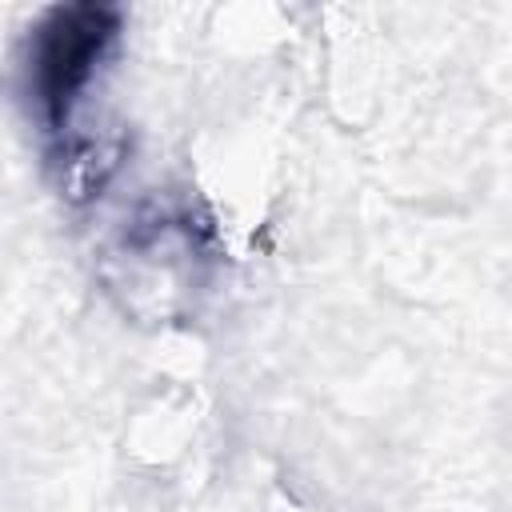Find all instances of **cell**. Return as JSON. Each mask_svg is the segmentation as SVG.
Returning a JSON list of instances; mask_svg holds the SVG:
<instances>
[{"instance_id":"1","label":"cell","mask_w":512,"mask_h":512,"mask_svg":"<svg viewBox=\"0 0 512 512\" xmlns=\"http://www.w3.org/2000/svg\"><path fill=\"white\" fill-rule=\"evenodd\" d=\"M120 36V12L96 4L52 8L32 32V92L52 136L68 132V116L92 84L100 60Z\"/></svg>"}]
</instances>
